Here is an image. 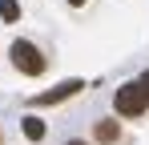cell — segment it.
<instances>
[{"label":"cell","mask_w":149,"mask_h":145,"mask_svg":"<svg viewBox=\"0 0 149 145\" xmlns=\"http://www.w3.org/2000/svg\"><path fill=\"white\" fill-rule=\"evenodd\" d=\"M20 129H24V137H28V141H45V121H40V117H32V113H28Z\"/></svg>","instance_id":"cell-5"},{"label":"cell","mask_w":149,"mask_h":145,"mask_svg":"<svg viewBox=\"0 0 149 145\" xmlns=\"http://www.w3.org/2000/svg\"><path fill=\"white\" fill-rule=\"evenodd\" d=\"M8 56H12V65L16 72H24V77H40V72L49 69V61H45V52L32 45V40H12L8 48Z\"/></svg>","instance_id":"cell-1"},{"label":"cell","mask_w":149,"mask_h":145,"mask_svg":"<svg viewBox=\"0 0 149 145\" xmlns=\"http://www.w3.org/2000/svg\"><path fill=\"white\" fill-rule=\"evenodd\" d=\"M0 141H4V133H0Z\"/></svg>","instance_id":"cell-10"},{"label":"cell","mask_w":149,"mask_h":145,"mask_svg":"<svg viewBox=\"0 0 149 145\" xmlns=\"http://www.w3.org/2000/svg\"><path fill=\"white\" fill-rule=\"evenodd\" d=\"M69 4H73V8H81V4H85V0H69Z\"/></svg>","instance_id":"cell-9"},{"label":"cell","mask_w":149,"mask_h":145,"mask_svg":"<svg viewBox=\"0 0 149 145\" xmlns=\"http://www.w3.org/2000/svg\"><path fill=\"white\" fill-rule=\"evenodd\" d=\"M93 137H97L101 145H117L121 141V125H117L113 117H101L97 125H93Z\"/></svg>","instance_id":"cell-4"},{"label":"cell","mask_w":149,"mask_h":145,"mask_svg":"<svg viewBox=\"0 0 149 145\" xmlns=\"http://www.w3.org/2000/svg\"><path fill=\"white\" fill-rule=\"evenodd\" d=\"M0 16H4L8 24L20 20V4H16V0H0Z\"/></svg>","instance_id":"cell-6"},{"label":"cell","mask_w":149,"mask_h":145,"mask_svg":"<svg viewBox=\"0 0 149 145\" xmlns=\"http://www.w3.org/2000/svg\"><path fill=\"white\" fill-rule=\"evenodd\" d=\"M137 85H141V93H145V101H149V69L141 72V77H137Z\"/></svg>","instance_id":"cell-7"},{"label":"cell","mask_w":149,"mask_h":145,"mask_svg":"<svg viewBox=\"0 0 149 145\" xmlns=\"http://www.w3.org/2000/svg\"><path fill=\"white\" fill-rule=\"evenodd\" d=\"M113 109H117V117H141L149 109L145 93H141V85L137 81H125V85H117V93H113Z\"/></svg>","instance_id":"cell-2"},{"label":"cell","mask_w":149,"mask_h":145,"mask_svg":"<svg viewBox=\"0 0 149 145\" xmlns=\"http://www.w3.org/2000/svg\"><path fill=\"white\" fill-rule=\"evenodd\" d=\"M81 89H85V81H81V77H69V81H61V85L49 89V93H36V97H32V105H61V101L77 97Z\"/></svg>","instance_id":"cell-3"},{"label":"cell","mask_w":149,"mask_h":145,"mask_svg":"<svg viewBox=\"0 0 149 145\" xmlns=\"http://www.w3.org/2000/svg\"><path fill=\"white\" fill-rule=\"evenodd\" d=\"M65 145H89V141H81V137H77V141H65Z\"/></svg>","instance_id":"cell-8"}]
</instances>
